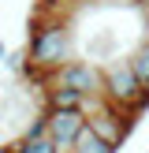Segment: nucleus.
<instances>
[{
  "mask_svg": "<svg viewBox=\"0 0 149 153\" xmlns=\"http://www.w3.org/2000/svg\"><path fill=\"white\" fill-rule=\"evenodd\" d=\"M67 60H74L71 22L67 19H45V15L34 11L26 22V64L41 67V71H56Z\"/></svg>",
  "mask_w": 149,
  "mask_h": 153,
  "instance_id": "f257e3e1",
  "label": "nucleus"
},
{
  "mask_svg": "<svg viewBox=\"0 0 149 153\" xmlns=\"http://www.w3.org/2000/svg\"><path fill=\"white\" fill-rule=\"evenodd\" d=\"M101 97L112 108L127 112V116H134V120L149 108V90L142 86V79L134 75V67H131L127 56L104 64V90H101Z\"/></svg>",
  "mask_w": 149,
  "mask_h": 153,
  "instance_id": "f03ea898",
  "label": "nucleus"
},
{
  "mask_svg": "<svg viewBox=\"0 0 149 153\" xmlns=\"http://www.w3.org/2000/svg\"><path fill=\"white\" fill-rule=\"evenodd\" d=\"M52 86H71V90H82L86 97H101L104 90V67L93 64V60H67L63 67H56L52 71Z\"/></svg>",
  "mask_w": 149,
  "mask_h": 153,
  "instance_id": "7ed1b4c3",
  "label": "nucleus"
},
{
  "mask_svg": "<svg viewBox=\"0 0 149 153\" xmlns=\"http://www.w3.org/2000/svg\"><path fill=\"white\" fill-rule=\"evenodd\" d=\"M45 120H49V134L56 138L60 153H71L78 134L89 127V116L78 112V108H45Z\"/></svg>",
  "mask_w": 149,
  "mask_h": 153,
  "instance_id": "20e7f679",
  "label": "nucleus"
},
{
  "mask_svg": "<svg viewBox=\"0 0 149 153\" xmlns=\"http://www.w3.org/2000/svg\"><path fill=\"white\" fill-rule=\"evenodd\" d=\"M89 127H93L97 134H101L108 146H123L127 142V134H131V127H134V116H127V112H119V108H112L108 101H101L93 112H89Z\"/></svg>",
  "mask_w": 149,
  "mask_h": 153,
  "instance_id": "39448f33",
  "label": "nucleus"
},
{
  "mask_svg": "<svg viewBox=\"0 0 149 153\" xmlns=\"http://www.w3.org/2000/svg\"><path fill=\"white\" fill-rule=\"evenodd\" d=\"M19 153H60L56 146V138L49 134V120H45V112H37L34 116V123H26L22 127V134H19V142H11Z\"/></svg>",
  "mask_w": 149,
  "mask_h": 153,
  "instance_id": "423d86ee",
  "label": "nucleus"
},
{
  "mask_svg": "<svg viewBox=\"0 0 149 153\" xmlns=\"http://www.w3.org/2000/svg\"><path fill=\"white\" fill-rule=\"evenodd\" d=\"M41 101H45V108H78V112H86L93 97H86L82 90H71V86H49L41 94Z\"/></svg>",
  "mask_w": 149,
  "mask_h": 153,
  "instance_id": "0eeeda50",
  "label": "nucleus"
},
{
  "mask_svg": "<svg viewBox=\"0 0 149 153\" xmlns=\"http://www.w3.org/2000/svg\"><path fill=\"white\" fill-rule=\"evenodd\" d=\"M71 153H116V146H108L93 127H86V131L78 134V142L71 146Z\"/></svg>",
  "mask_w": 149,
  "mask_h": 153,
  "instance_id": "6e6552de",
  "label": "nucleus"
},
{
  "mask_svg": "<svg viewBox=\"0 0 149 153\" xmlns=\"http://www.w3.org/2000/svg\"><path fill=\"white\" fill-rule=\"evenodd\" d=\"M127 60H131V67H134V75L142 79V86L149 90V41H142L134 52H127Z\"/></svg>",
  "mask_w": 149,
  "mask_h": 153,
  "instance_id": "1a4fd4ad",
  "label": "nucleus"
},
{
  "mask_svg": "<svg viewBox=\"0 0 149 153\" xmlns=\"http://www.w3.org/2000/svg\"><path fill=\"white\" fill-rule=\"evenodd\" d=\"M4 56H7V45H4V41H0V60H4Z\"/></svg>",
  "mask_w": 149,
  "mask_h": 153,
  "instance_id": "9d476101",
  "label": "nucleus"
},
{
  "mask_svg": "<svg viewBox=\"0 0 149 153\" xmlns=\"http://www.w3.org/2000/svg\"><path fill=\"white\" fill-rule=\"evenodd\" d=\"M138 4H142V7H145V11H149V0H138Z\"/></svg>",
  "mask_w": 149,
  "mask_h": 153,
  "instance_id": "9b49d317",
  "label": "nucleus"
},
{
  "mask_svg": "<svg viewBox=\"0 0 149 153\" xmlns=\"http://www.w3.org/2000/svg\"><path fill=\"white\" fill-rule=\"evenodd\" d=\"M142 41H149V22H145V37H142Z\"/></svg>",
  "mask_w": 149,
  "mask_h": 153,
  "instance_id": "f8f14e48",
  "label": "nucleus"
},
{
  "mask_svg": "<svg viewBox=\"0 0 149 153\" xmlns=\"http://www.w3.org/2000/svg\"><path fill=\"white\" fill-rule=\"evenodd\" d=\"M4 149H7V153H19V149H15V146H4Z\"/></svg>",
  "mask_w": 149,
  "mask_h": 153,
  "instance_id": "ddd939ff",
  "label": "nucleus"
},
{
  "mask_svg": "<svg viewBox=\"0 0 149 153\" xmlns=\"http://www.w3.org/2000/svg\"><path fill=\"white\" fill-rule=\"evenodd\" d=\"M0 153H7V149H4V146H0Z\"/></svg>",
  "mask_w": 149,
  "mask_h": 153,
  "instance_id": "4468645a",
  "label": "nucleus"
}]
</instances>
